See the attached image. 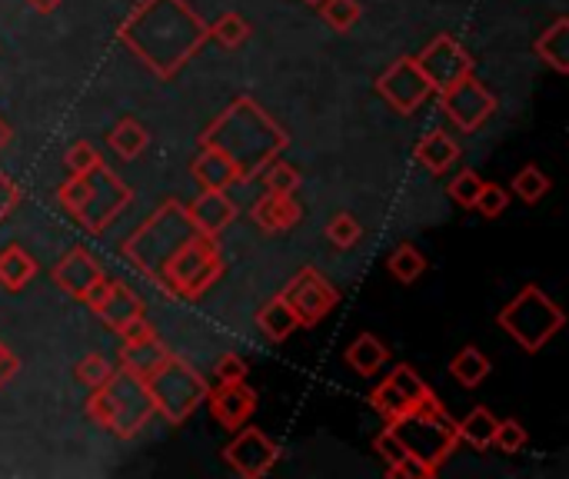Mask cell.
Returning <instances> with one entry per match:
<instances>
[{"mask_svg":"<svg viewBox=\"0 0 569 479\" xmlns=\"http://www.w3.org/2000/svg\"><path fill=\"white\" fill-rule=\"evenodd\" d=\"M117 40L153 77L170 80L211 40V24L187 0H140L117 27Z\"/></svg>","mask_w":569,"mask_h":479,"instance_id":"obj_1","label":"cell"},{"mask_svg":"<svg viewBox=\"0 0 569 479\" xmlns=\"http://www.w3.org/2000/svg\"><path fill=\"white\" fill-rule=\"evenodd\" d=\"M287 130L253 97H237L200 134V147H214L217 153H224L233 164L240 184L261 174L274 156L287 150Z\"/></svg>","mask_w":569,"mask_h":479,"instance_id":"obj_2","label":"cell"},{"mask_svg":"<svg viewBox=\"0 0 569 479\" xmlns=\"http://www.w3.org/2000/svg\"><path fill=\"white\" fill-rule=\"evenodd\" d=\"M87 416H90V423H97L100 430L114 433L117 440H134L147 430L150 419L157 416V409H153V400H150L143 377H137V373H130L124 366H114L111 377L97 390H90Z\"/></svg>","mask_w":569,"mask_h":479,"instance_id":"obj_3","label":"cell"},{"mask_svg":"<svg viewBox=\"0 0 569 479\" xmlns=\"http://www.w3.org/2000/svg\"><path fill=\"white\" fill-rule=\"evenodd\" d=\"M58 200L87 234L97 237L130 206L134 190L100 160V164L90 167L87 174L67 177V184L58 190Z\"/></svg>","mask_w":569,"mask_h":479,"instance_id":"obj_4","label":"cell"},{"mask_svg":"<svg viewBox=\"0 0 569 479\" xmlns=\"http://www.w3.org/2000/svg\"><path fill=\"white\" fill-rule=\"evenodd\" d=\"M200 234L190 220V213H187V203L180 200H164L157 210L150 213L147 224H140L134 230V237L124 243V256L137 266V270L153 280V283H161V274H164V266L174 260V253L193 237Z\"/></svg>","mask_w":569,"mask_h":479,"instance_id":"obj_5","label":"cell"},{"mask_svg":"<svg viewBox=\"0 0 569 479\" xmlns=\"http://www.w3.org/2000/svg\"><path fill=\"white\" fill-rule=\"evenodd\" d=\"M500 330L527 353H540L566 324V313L556 306L553 297H546L540 287H523L500 313H496Z\"/></svg>","mask_w":569,"mask_h":479,"instance_id":"obj_6","label":"cell"},{"mask_svg":"<svg viewBox=\"0 0 569 479\" xmlns=\"http://www.w3.org/2000/svg\"><path fill=\"white\" fill-rule=\"evenodd\" d=\"M143 383L150 390L153 409H157V416H164L170 426H184L197 413V406H203L206 390H211L200 373L177 353H167L147 373Z\"/></svg>","mask_w":569,"mask_h":479,"instance_id":"obj_7","label":"cell"},{"mask_svg":"<svg viewBox=\"0 0 569 479\" xmlns=\"http://www.w3.org/2000/svg\"><path fill=\"white\" fill-rule=\"evenodd\" d=\"M224 274V253L217 237L193 234L161 274V290L180 300H200Z\"/></svg>","mask_w":569,"mask_h":479,"instance_id":"obj_8","label":"cell"},{"mask_svg":"<svg viewBox=\"0 0 569 479\" xmlns=\"http://www.w3.org/2000/svg\"><path fill=\"white\" fill-rule=\"evenodd\" d=\"M390 426H393L396 440L403 443V450L409 456L423 459L433 469H440L459 443L456 419H450V413L443 409V403L437 396L427 400L417 413H409V416H403Z\"/></svg>","mask_w":569,"mask_h":479,"instance_id":"obj_9","label":"cell"},{"mask_svg":"<svg viewBox=\"0 0 569 479\" xmlns=\"http://www.w3.org/2000/svg\"><path fill=\"white\" fill-rule=\"evenodd\" d=\"M440 106L456 130L477 134L496 114V97L477 74H467L440 90Z\"/></svg>","mask_w":569,"mask_h":479,"instance_id":"obj_10","label":"cell"},{"mask_svg":"<svg viewBox=\"0 0 569 479\" xmlns=\"http://www.w3.org/2000/svg\"><path fill=\"white\" fill-rule=\"evenodd\" d=\"M437 393L417 377V369H409L406 363L393 366L390 377H383L380 387H374L370 393V406L387 419V423H396L409 413H417L427 400H433Z\"/></svg>","mask_w":569,"mask_h":479,"instance_id":"obj_11","label":"cell"},{"mask_svg":"<svg viewBox=\"0 0 569 479\" xmlns=\"http://www.w3.org/2000/svg\"><path fill=\"white\" fill-rule=\"evenodd\" d=\"M377 93L383 97L390 111L409 117L420 111L423 100L433 93V87L427 84L423 71L417 67V58H400L377 77Z\"/></svg>","mask_w":569,"mask_h":479,"instance_id":"obj_12","label":"cell"},{"mask_svg":"<svg viewBox=\"0 0 569 479\" xmlns=\"http://www.w3.org/2000/svg\"><path fill=\"white\" fill-rule=\"evenodd\" d=\"M283 300L296 313L300 327H317L320 319L340 303V293L330 280H324L320 270L314 266H303V270L283 287Z\"/></svg>","mask_w":569,"mask_h":479,"instance_id":"obj_13","label":"cell"},{"mask_svg":"<svg viewBox=\"0 0 569 479\" xmlns=\"http://www.w3.org/2000/svg\"><path fill=\"white\" fill-rule=\"evenodd\" d=\"M224 459L243 479H264L277 466L280 446L264 430H256V426L243 423L237 430V437L224 446Z\"/></svg>","mask_w":569,"mask_h":479,"instance_id":"obj_14","label":"cell"},{"mask_svg":"<svg viewBox=\"0 0 569 479\" xmlns=\"http://www.w3.org/2000/svg\"><path fill=\"white\" fill-rule=\"evenodd\" d=\"M417 67L423 71L427 84L440 93V90L450 87L453 80L473 74V58H470V50L463 47L456 37L440 34V37H433V40L417 53Z\"/></svg>","mask_w":569,"mask_h":479,"instance_id":"obj_15","label":"cell"},{"mask_svg":"<svg viewBox=\"0 0 569 479\" xmlns=\"http://www.w3.org/2000/svg\"><path fill=\"white\" fill-rule=\"evenodd\" d=\"M87 306L100 316V324H108L114 333H121L124 327H130L134 319L147 316L143 300L137 297V290H130V287L121 283V280H103L100 290L90 297Z\"/></svg>","mask_w":569,"mask_h":479,"instance_id":"obj_16","label":"cell"},{"mask_svg":"<svg viewBox=\"0 0 569 479\" xmlns=\"http://www.w3.org/2000/svg\"><path fill=\"white\" fill-rule=\"evenodd\" d=\"M50 277H54V283L67 297H74L80 303H90V297L100 290V283L108 280V277H103V270H100V263L84 247H74L67 256H61L54 263V270H50Z\"/></svg>","mask_w":569,"mask_h":479,"instance_id":"obj_17","label":"cell"},{"mask_svg":"<svg viewBox=\"0 0 569 479\" xmlns=\"http://www.w3.org/2000/svg\"><path fill=\"white\" fill-rule=\"evenodd\" d=\"M206 406L224 430H240V426L256 413V393L246 383H217V390H206Z\"/></svg>","mask_w":569,"mask_h":479,"instance_id":"obj_18","label":"cell"},{"mask_svg":"<svg viewBox=\"0 0 569 479\" xmlns=\"http://www.w3.org/2000/svg\"><path fill=\"white\" fill-rule=\"evenodd\" d=\"M187 213L200 234L220 237L237 217V203L227 197V190H203L193 203H187Z\"/></svg>","mask_w":569,"mask_h":479,"instance_id":"obj_19","label":"cell"},{"mask_svg":"<svg viewBox=\"0 0 569 479\" xmlns=\"http://www.w3.org/2000/svg\"><path fill=\"white\" fill-rule=\"evenodd\" d=\"M253 224L267 230V234H283L290 227L300 224L303 217V210L293 197H283V193H264L261 200L253 203Z\"/></svg>","mask_w":569,"mask_h":479,"instance_id":"obj_20","label":"cell"},{"mask_svg":"<svg viewBox=\"0 0 569 479\" xmlns=\"http://www.w3.org/2000/svg\"><path fill=\"white\" fill-rule=\"evenodd\" d=\"M190 174H193L200 190H230L233 184H240L233 164L224 153H217L214 147H200V153L193 156V164H190Z\"/></svg>","mask_w":569,"mask_h":479,"instance_id":"obj_21","label":"cell"},{"mask_svg":"<svg viewBox=\"0 0 569 479\" xmlns=\"http://www.w3.org/2000/svg\"><path fill=\"white\" fill-rule=\"evenodd\" d=\"M413 156H417V164H423L427 174L443 177L459 160V143L446 130H430V134H423L417 140V147H413Z\"/></svg>","mask_w":569,"mask_h":479,"instance_id":"obj_22","label":"cell"},{"mask_svg":"<svg viewBox=\"0 0 569 479\" xmlns=\"http://www.w3.org/2000/svg\"><path fill=\"white\" fill-rule=\"evenodd\" d=\"M167 343L157 337V330L147 333V337H134V340H124L121 346V366L137 373V377H147V373L157 366L164 356H167Z\"/></svg>","mask_w":569,"mask_h":479,"instance_id":"obj_23","label":"cell"},{"mask_svg":"<svg viewBox=\"0 0 569 479\" xmlns=\"http://www.w3.org/2000/svg\"><path fill=\"white\" fill-rule=\"evenodd\" d=\"M536 58L556 74H569V17H556L533 43Z\"/></svg>","mask_w":569,"mask_h":479,"instance_id":"obj_24","label":"cell"},{"mask_svg":"<svg viewBox=\"0 0 569 479\" xmlns=\"http://www.w3.org/2000/svg\"><path fill=\"white\" fill-rule=\"evenodd\" d=\"M256 327H261V333L270 340V343H283L296 327H300V319L296 313L290 310V303L283 300V293L270 297L261 310H256Z\"/></svg>","mask_w":569,"mask_h":479,"instance_id":"obj_25","label":"cell"},{"mask_svg":"<svg viewBox=\"0 0 569 479\" xmlns=\"http://www.w3.org/2000/svg\"><path fill=\"white\" fill-rule=\"evenodd\" d=\"M343 360H346L350 369L359 373V377H377V373L383 369V363L390 360V350H387V343H380L374 333H359V337L346 346Z\"/></svg>","mask_w":569,"mask_h":479,"instance_id":"obj_26","label":"cell"},{"mask_svg":"<svg viewBox=\"0 0 569 479\" xmlns=\"http://www.w3.org/2000/svg\"><path fill=\"white\" fill-rule=\"evenodd\" d=\"M34 277H37V263L24 247L11 243L0 250V287L11 293H21Z\"/></svg>","mask_w":569,"mask_h":479,"instance_id":"obj_27","label":"cell"},{"mask_svg":"<svg viewBox=\"0 0 569 479\" xmlns=\"http://www.w3.org/2000/svg\"><path fill=\"white\" fill-rule=\"evenodd\" d=\"M490 356L480 346H463L453 360H450V377L463 387V390H477L486 377H490Z\"/></svg>","mask_w":569,"mask_h":479,"instance_id":"obj_28","label":"cell"},{"mask_svg":"<svg viewBox=\"0 0 569 479\" xmlns=\"http://www.w3.org/2000/svg\"><path fill=\"white\" fill-rule=\"evenodd\" d=\"M496 416L486 409V406H477L473 413H467L459 423H456V437L463 443H470L473 450H490L493 446V433H496Z\"/></svg>","mask_w":569,"mask_h":479,"instance_id":"obj_29","label":"cell"},{"mask_svg":"<svg viewBox=\"0 0 569 479\" xmlns=\"http://www.w3.org/2000/svg\"><path fill=\"white\" fill-rule=\"evenodd\" d=\"M108 143H111V150L124 160V164H130V160H137L143 150H147V143H150V134H147V127L140 124V121H134V117H124L114 130H111V137H108Z\"/></svg>","mask_w":569,"mask_h":479,"instance_id":"obj_30","label":"cell"},{"mask_svg":"<svg viewBox=\"0 0 569 479\" xmlns=\"http://www.w3.org/2000/svg\"><path fill=\"white\" fill-rule=\"evenodd\" d=\"M387 270L393 274V280L400 283H417L427 270V256L413 247V243H400L390 256H387Z\"/></svg>","mask_w":569,"mask_h":479,"instance_id":"obj_31","label":"cell"},{"mask_svg":"<svg viewBox=\"0 0 569 479\" xmlns=\"http://www.w3.org/2000/svg\"><path fill=\"white\" fill-rule=\"evenodd\" d=\"M317 11L324 24L337 34H350L359 24V17H364V8H359L356 0H320Z\"/></svg>","mask_w":569,"mask_h":479,"instance_id":"obj_32","label":"cell"},{"mask_svg":"<svg viewBox=\"0 0 569 479\" xmlns=\"http://www.w3.org/2000/svg\"><path fill=\"white\" fill-rule=\"evenodd\" d=\"M264 180V187H267V193H283V197H293L296 193V187H300V171L293 167V164H287V160H280V156H274L270 164L256 174Z\"/></svg>","mask_w":569,"mask_h":479,"instance_id":"obj_33","label":"cell"},{"mask_svg":"<svg viewBox=\"0 0 569 479\" xmlns=\"http://www.w3.org/2000/svg\"><path fill=\"white\" fill-rule=\"evenodd\" d=\"M250 24L240 14H224L211 24V40H217L224 50H240L250 40Z\"/></svg>","mask_w":569,"mask_h":479,"instance_id":"obj_34","label":"cell"},{"mask_svg":"<svg viewBox=\"0 0 569 479\" xmlns=\"http://www.w3.org/2000/svg\"><path fill=\"white\" fill-rule=\"evenodd\" d=\"M549 187H553V180L540 167H533V164H527L520 174H513V190H516V197H520L523 203H540L549 193Z\"/></svg>","mask_w":569,"mask_h":479,"instance_id":"obj_35","label":"cell"},{"mask_svg":"<svg viewBox=\"0 0 569 479\" xmlns=\"http://www.w3.org/2000/svg\"><path fill=\"white\" fill-rule=\"evenodd\" d=\"M327 240L337 247V250H353L359 240H364V227H359V220L353 217V213H337V217L327 224Z\"/></svg>","mask_w":569,"mask_h":479,"instance_id":"obj_36","label":"cell"},{"mask_svg":"<svg viewBox=\"0 0 569 479\" xmlns=\"http://www.w3.org/2000/svg\"><path fill=\"white\" fill-rule=\"evenodd\" d=\"M114 373V363L103 356V353H87L77 366H74V377H77V383L80 387H87V390H97L103 380H108Z\"/></svg>","mask_w":569,"mask_h":479,"instance_id":"obj_37","label":"cell"},{"mask_svg":"<svg viewBox=\"0 0 569 479\" xmlns=\"http://www.w3.org/2000/svg\"><path fill=\"white\" fill-rule=\"evenodd\" d=\"M480 190H483V177H480L477 171H463V174H456V177L450 180V187H446L450 200H453L456 206H463V210H473Z\"/></svg>","mask_w":569,"mask_h":479,"instance_id":"obj_38","label":"cell"},{"mask_svg":"<svg viewBox=\"0 0 569 479\" xmlns=\"http://www.w3.org/2000/svg\"><path fill=\"white\" fill-rule=\"evenodd\" d=\"M530 433L523 430V423L516 419H500L496 423V433H493V446L503 450V453H520L527 446Z\"/></svg>","mask_w":569,"mask_h":479,"instance_id":"obj_39","label":"cell"},{"mask_svg":"<svg viewBox=\"0 0 569 479\" xmlns=\"http://www.w3.org/2000/svg\"><path fill=\"white\" fill-rule=\"evenodd\" d=\"M64 164H67V174L71 177H80V174H87L90 167L100 164V153H97V147L90 140H77V143H71Z\"/></svg>","mask_w":569,"mask_h":479,"instance_id":"obj_40","label":"cell"},{"mask_svg":"<svg viewBox=\"0 0 569 479\" xmlns=\"http://www.w3.org/2000/svg\"><path fill=\"white\" fill-rule=\"evenodd\" d=\"M506 206H509V193H506L500 184H483V190H480V197H477V203H473V210H480L486 220L503 217Z\"/></svg>","mask_w":569,"mask_h":479,"instance_id":"obj_41","label":"cell"},{"mask_svg":"<svg viewBox=\"0 0 569 479\" xmlns=\"http://www.w3.org/2000/svg\"><path fill=\"white\" fill-rule=\"evenodd\" d=\"M214 377H217V383H246L250 366H246L243 356H237V353H224V356L214 363Z\"/></svg>","mask_w":569,"mask_h":479,"instance_id":"obj_42","label":"cell"},{"mask_svg":"<svg viewBox=\"0 0 569 479\" xmlns=\"http://www.w3.org/2000/svg\"><path fill=\"white\" fill-rule=\"evenodd\" d=\"M387 476H390V479H430V476H437V469L427 466L423 459H417V456L406 453L396 466H387Z\"/></svg>","mask_w":569,"mask_h":479,"instance_id":"obj_43","label":"cell"},{"mask_svg":"<svg viewBox=\"0 0 569 479\" xmlns=\"http://www.w3.org/2000/svg\"><path fill=\"white\" fill-rule=\"evenodd\" d=\"M374 450L383 456V463H387V466H396V463L406 456V450H403V443L396 440V433H393V426H390V423L383 426V433H377Z\"/></svg>","mask_w":569,"mask_h":479,"instance_id":"obj_44","label":"cell"},{"mask_svg":"<svg viewBox=\"0 0 569 479\" xmlns=\"http://www.w3.org/2000/svg\"><path fill=\"white\" fill-rule=\"evenodd\" d=\"M17 203H21V190H17V184L0 171V224H4L11 213L17 210Z\"/></svg>","mask_w":569,"mask_h":479,"instance_id":"obj_45","label":"cell"},{"mask_svg":"<svg viewBox=\"0 0 569 479\" xmlns=\"http://www.w3.org/2000/svg\"><path fill=\"white\" fill-rule=\"evenodd\" d=\"M17 373H21V356L8 343H0V387L14 383Z\"/></svg>","mask_w":569,"mask_h":479,"instance_id":"obj_46","label":"cell"},{"mask_svg":"<svg viewBox=\"0 0 569 479\" xmlns=\"http://www.w3.org/2000/svg\"><path fill=\"white\" fill-rule=\"evenodd\" d=\"M30 4V11H37V14H54L58 8H61V0H27Z\"/></svg>","mask_w":569,"mask_h":479,"instance_id":"obj_47","label":"cell"},{"mask_svg":"<svg viewBox=\"0 0 569 479\" xmlns=\"http://www.w3.org/2000/svg\"><path fill=\"white\" fill-rule=\"evenodd\" d=\"M11 137H14V130H11V124L0 117V150H4L8 143H11Z\"/></svg>","mask_w":569,"mask_h":479,"instance_id":"obj_48","label":"cell"},{"mask_svg":"<svg viewBox=\"0 0 569 479\" xmlns=\"http://www.w3.org/2000/svg\"><path fill=\"white\" fill-rule=\"evenodd\" d=\"M303 4H309V8H317V4H320V0H303Z\"/></svg>","mask_w":569,"mask_h":479,"instance_id":"obj_49","label":"cell"}]
</instances>
